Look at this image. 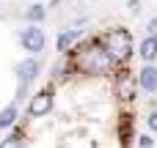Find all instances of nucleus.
<instances>
[{"mask_svg":"<svg viewBox=\"0 0 157 148\" xmlns=\"http://www.w3.org/2000/svg\"><path fill=\"white\" fill-rule=\"evenodd\" d=\"M141 58H144L146 63H152L157 58V38L155 36H146V38L141 41Z\"/></svg>","mask_w":157,"mask_h":148,"instance_id":"nucleus-6","label":"nucleus"},{"mask_svg":"<svg viewBox=\"0 0 157 148\" xmlns=\"http://www.w3.org/2000/svg\"><path fill=\"white\" fill-rule=\"evenodd\" d=\"M19 71H22V77H25V80H33V77H36V71H39V60H25Z\"/></svg>","mask_w":157,"mask_h":148,"instance_id":"nucleus-9","label":"nucleus"},{"mask_svg":"<svg viewBox=\"0 0 157 148\" xmlns=\"http://www.w3.org/2000/svg\"><path fill=\"white\" fill-rule=\"evenodd\" d=\"M19 137H22V129H17L14 135H8V137L3 140V146H0V148H19Z\"/></svg>","mask_w":157,"mask_h":148,"instance_id":"nucleus-10","label":"nucleus"},{"mask_svg":"<svg viewBox=\"0 0 157 148\" xmlns=\"http://www.w3.org/2000/svg\"><path fill=\"white\" fill-rule=\"evenodd\" d=\"M75 38H77V30H63V33L58 36V52H66Z\"/></svg>","mask_w":157,"mask_h":148,"instance_id":"nucleus-7","label":"nucleus"},{"mask_svg":"<svg viewBox=\"0 0 157 148\" xmlns=\"http://www.w3.org/2000/svg\"><path fill=\"white\" fill-rule=\"evenodd\" d=\"M127 5H130V11H132V14H138V11H141V0H130Z\"/></svg>","mask_w":157,"mask_h":148,"instance_id":"nucleus-15","label":"nucleus"},{"mask_svg":"<svg viewBox=\"0 0 157 148\" xmlns=\"http://www.w3.org/2000/svg\"><path fill=\"white\" fill-rule=\"evenodd\" d=\"M146 30H149V36H155V38H157V16H152V19H149Z\"/></svg>","mask_w":157,"mask_h":148,"instance_id":"nucleus-13","label":"nucleus"},{"mask_svg":"<svg viewBox=\"0 0 157 148\" xmlns=\"http://www.w3.org/2000/svg\"><path fill=\"white\" fill-rule=\"evenodd\" d=\"M41 16H44V5H33V8L28 11V19H30V22H39Z\"/></svg>","mask_w":157,"mask_h":148,"instance_id":"nucleus-11","label":"nucleus"},{"mask_svg":"<svg viewBox=\"0 0 157 148\" xmlns=\"http://www.w3.org/2000/svg\"><path fill=\"white\" fill-rule=\"evenodd\" d=\"M105 41H108V49L110 55L119 60V63H127L130 60V52H132V38L124 27H110L105 33Z\"/></svg>","mask_w":157,"mask_h":148,"instance_id":"nucleus-1","label":"nucleus"},{"mask_svg":"<svg viewBox=\"0 0 157 148\" xmlns=\"http://www.w3.org/2000/svg\"><path fill=\"white\" fill-rule=\"evenodd\" d=\"M50 104H52V88H41L33 99H30V107H28V115L30 118H36V115H41V113H47L50 110Z\"/></svg>","mask_w":157,"mask_h":148,"instance_id":"nucleus-4","label":"nucleus"},{"mask_svg":"<svg viewBox=\"0 0 157 148\" xmlns=\"http://www.w3.org/2000/svg\"><path fill=\"white\" fill-rule=\"evenodd\" d=\"M149 129H152V132H157V110L149 115Z\"/></svg>","mask_w":157,"mask_h":148,"instance_id":"nucleus-14","label":"nucleus"},{"mask_svg":"<svg viewBox=\"0 0 157 148\" xmlns=\"http://www.w3.org/2000/svg\"><path fill=\"white\" fill-rule=\"evenodd\" d=\"M44 44H47V36H44V30H39L36 25H30V27H25L22 30V47H25V52H41L44 49Z\"/></svg>","mask_w":157,"mask_h":148,"instance_id":"nucleus-3","label":"nucleus"},{"mask_svg":"<svg viewBox=\"0 0 157 148\" xmlns=\"http://www.w3.org/2000/svg\"><path fill=\"white\" fill-rule=\"evenodd\" d=\"M14 118H17V107L11 104V107H6V110L0 113V129H8V126L14 124Z\"/></svg>","mask_w":157,"mask_h":148,"instance_id":"nucleus-8","label":"nucleus"},{"mask_svg":"<svg viewBox=\"0 0 157 148\" xmlns=\"http://www.w3.org/2000/svg\"><path fill=\"white\" fill-rule=\"evenodd\" d=\"M138 146H141V148H152V146H155V140H152L149 135H144V137H138Z\"/></svg>","mask_w":157,"mask_h":148,"instance_id":"nucleus-12","label":"nucleus"},{"mask_svg":"<svg viewBox=\"0 0 157 148\" xmlns=\"http://www.w3.org/2000/svg\"><path fill=\"white\" fill-rule=\"evenodd\" d=\"M116 93H119L127 104H132V99H135V93H138V80L132 77L130 66H124V69L116 74Z\"/></svg>","mask_w":157,"mask_h":148,"instance_id":"nucleus-2","label":"nucleus"},{"mask_svg":"<svg viewBox=\"0 0 157 148\" xmlns=\"http://www.w3.org/2000/svg\"><path fill=\"white\" fill-rule=\"evenodd\" d=\"M138 85L144 91H157V69L155 66H144L138 74Z\"/></svg>","mask_w":157,"mask_h":148,"instance_id":"nucleus-5","label":"nucleus"}]
</instances>
